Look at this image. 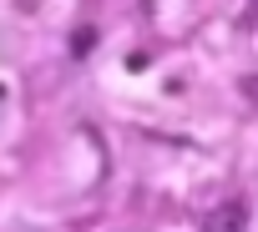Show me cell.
<instances>
[{
    "label": "cell",
    "instance_id": "obj_1",
    "mask_svg": "<svg viewBox=\"0 0 258 232\" xmlns=\"http://www.w3.org/2000/svg\"><path fill=\"white\" fill-rule=\"evenodd\" d=\"M208 232H248V207L243 202H223L208 217Z\"/></svg>",
    "mask_w": 258,
    "mask_h": 232
}]
</instances>
